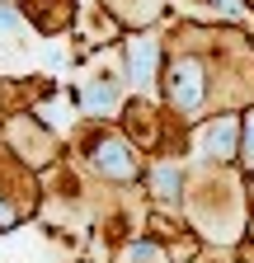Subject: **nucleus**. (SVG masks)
<instances>
[{
	"label": "nucleus",
	"mask_w": 254,
	"mask_h": 263,
	"mask_svg": "<svg viewBox=\"0 0 254 263\" xmlns=\"http://www.w3.org/2000/svg\"><path fill=\"white\" fill-rule=\"evenodd\" d=\"M170 99H174L179 108H198V104H203V66H198V61H179V66H174Z\"/></svg>",
	"instance_id": "1"
},
{
	"label": "nucleus",
	"mask_w": 254,
	"mask_h": 263,
	"mask_svg": "<svg viewBox=\"0 0 254 263\" xmlns=\"http://www.w3.org/2000/svg\"><path fill=\"white\" fill-rule=\"evenodd\" d=\"M94 164H99V170H108L113 179H127V174H132V155H127L122 141H104L99 151H94Z\"/></svg>",
	"instance_id": "2"
},
{
	"label": "nucleus",
	"mask_w": 254,
	"mask_h": 263,
	"mask_svg": "<svg viewBox=\"0 0 254 263\" xmlns=\"http://www.w3.org/2000/svg\"><path fill=\"white\" fill-rule=\"evenodd\" d=\"M203 151H207V155H231V151H235V122H231V118L212 122V127L203 132Z\"/></svg>",
	"instance_id": "3"
},
{
	"label": "nucleus",
	"mask_w": 254,
	"mask_h": 263,
	"mask_svg": "<svg viewBox=\"0 0 254 263\" xmlns=\"http://www.w3.org/2000/svg\"><path fill=\"white\" fill-rule=\"evenodd\" d=\"M151 71H155V43L151 38H137L132 43V80L146 89L151 85Z\"/></svg>",
	"instance_id": "4"
},
{
	"label": "nucleus",
	"mask_w": 254,
	"mask_h": 263,
	"mask_svg": "<svg viewBox=\"0 0 254 263\" xmlns=\"http://www.w3.org/2000/svg\"><path fill=\"white\" fill-rule=\"evenodd\" d=\"M113 99H118L113 85H89V89H85V104H89V108H108Z\"/></svg>",
	"instance_id": "5"
},
{
	"label": "nucleus",
	"mask_w": 254,
	"mask_h": 263,
	"mask_svg": "<svg viewBox=\"0 0 254 263\" xmlns=\"http://www.w3.org/2000/svg\"><path fill=\"white\" fill-rule=\"evenodd\" d=\"M174 183H179V170H174V164H160V170H155V193L170 197V193H174Z\"/></svg>",
	"instance_id": "6"
},
{
	"label": "nucleus",
	"mask_w": 254,
	"mask_h": 263,
	"mask_svg": "<svg viewBox=\"0 0 254 263\" xmlns=\"http://www.w3.org/2000/svg\"><path fill=\"white\" fill-rule=\"evenodd\" d=\"M14 28H19V14L0 5V33H14Z\"/></svg>",
	"instance_id": "7"
},
{
	"label": "nucleus",
	"mask_w": 254,
	"mask_h": 263,
	"mask_svg": "<svg viewBox=\"0 0 254 263\" xmlns=\"http://www.w3.org/2000/svg\"><path fill=\"white\" fill-rule=\"evenodd\" d=\"M245 164H254V118H249V151H245Z\"/></svg>",
	"instance_id": "8"
},
{
	"label": "nucleus",
	"mask_w": 254,
	"mask_h": 263,
	"mask_svg": "<svg viewBox=\"0 0 254 263\" xmlns=\"http://www.w3.org/2000/svg\"><path fill=\"white\" fill-rule=\"evenodd\" d=\"M216 5H221V10H231V14H235V10H240V0H216Z\"/></svg>",
	"instance_id": "9"
},
{
	"label": "nucleus",
	"mask_w": 254,
	"mask_h": 263,
	"mask_svg": "<svg viewBox=\"0 0 254 263\" xmlns=\"http://www.w3.org/2000/svg\"><path fill=\"white\" fill-rule=\"evenodd\" d=\"M5 221H10V207H5V202H0V226H5Z\"/></svg>",
	"instance_id": "10"
}]
</instances>
